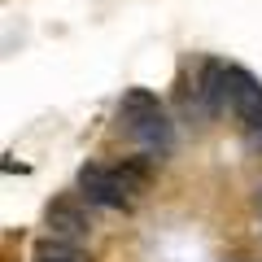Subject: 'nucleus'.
<instances>
[{"label":"nucleus","mask_w":262,"mask_h":262,"mask_svg":"<svg viewBox=\"0 0 262 262\" xmlns=\"http://www.w3.org/2000/svg\"><path fill=\"white\" fill-rule=\"evenodd\" d=\"M44 227H48V236H57V241H83L88 227H92V219H88L83 201H79L75 192H66V196H57V201H48Z\"/></svg>","instance_id":"nucleus-3"},{"label":"nucleus","mask_w":262,"mask_h":262,"mask_svg":"<svg viewBox=\"0 0 262 262\" xmlns=\"http://www.w3.org/2000/svg\"><path fill=\"white\" fill-rule=\"evenodd\" d=\"M79 192L105 210H127L131 206V188L122 184L118 166H105V162H88L79 166Z\"/></svg>","instance_id":"nucleus-2"},{"label":"nucleus","mask_w":262,"mask_h":262,"mask_svg":"<svg viewBox=\"0 0 262 262\" xmlns=\"http://www.w3.org/2000/svg\"><path fill=\"white\" fill-rule=\"evenodd\" d=\"M114 166H118L122 184L131 188V196L149 188V158H122V162H114Z\"/></svg>","instance_id":"nucleus-6"},{"label":"nucleus","mask_w":262,"mask_h":262,"mask_svg":"<svg viewBox=\"0 0 262 262\" xmlns=\"http://www.w3.org/2000/svg\"><path fill=\"white\" fill-rule=\"evenodd\" d=\"M227 110H232L236 122L245 127L249 144L262 149V83L249 75V70H241V66L227 70Z\"/></svg>","instance_id":"nucleus-1"},{"label":"nucleus","mask_w":262,"mask_h":262,"mask_svg":"<svg viewBox=\"0 0 262 262\" xmlns=\"http://www.w3.org/2000/svg\"><path fill=\"white\" fill-rule=\"evenodd\" d=\"M158 114H162V101L149 92V88H127L122 101H118V127L131 136L136 127H144V122L158 118Z\"/></svg>","instance_id":"nucleus-4"},{"label":"nucleus","mask_w":262,"mask_h":262,"mask_svg":"<svg viewBox=\"0 0 262 262\" xmlns=\"http://www.w3.org/2000/svg\"><path fill=\"white\" fill-rule=\"evenodd\" d=\"M31 262H92L83 253L79 241H57V236H44V241L31 249Z\"/></svg>","instance_id":"nucleus-5"}]
</instances>
